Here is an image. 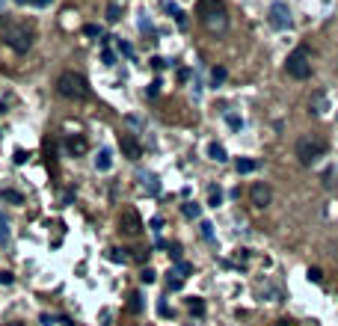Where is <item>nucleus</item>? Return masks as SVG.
I'll return each instance as SVG.
<instances>
[{
    "label": "nucleus",
    "mask_w": 338,
    "mask_h": 326,
    "mask_svg": "<svg viewBox=\"0 0 338 326\" xmlns=\"http://www.w3.org/2000/svg\"><path fill=\"white\" fill-rule=\"evenodd\" d=\"M199 21L211 36H220V33L229 30V12L220 0H199Z\"/></svg>",
    "instance_id": "f257e3e1"
},
{
    "label": "nucleus",
    "mask_w": 338,
    "mask_h": 326,
    "mask_svg": "<svg viewBox=\"0 0 338 326\" xmlns=\"http://www.w3.org/2000/svg\"><path fill=\"white\" fill-rule=\"evenodd\" d=\"M57 92L68 101H83V98H89V83H86V77L83 74H77V71H63L60 77H57Z\"/></svg>",
    "instance_id": "f03ea898"
},
{
    "label": "nucleus",
    "mask_w": 338,
    "mask_h": 326,
    "mask_svg": "<svg viewBox=\"0 0 338 326\" xmlns=\"http://www.w3.org/2000/svg\"><path fill=\"white\" fill-rule=\"evenodd\" d=\"M3 42H6L15 54H27L30 45H33V30H30L27 24L9 21V24H3Z\"/></svg>",
    "instance_id": "7ed1b4c3"
},
{
    "label": "nucleus",
    "mask_w": 338,
    "mask_h": 326,
    "mask_svg": "<svg viewBox=\"0 0 338 326\" xmlns=\"http://www.w3.org/2000/svg\"><path fill=\"white\" fill-rule=\"evenodd\" d=\"M297 160L303 163V166H311V163H317L323 154H326V142L320 139V136H314V133H308V136H300L297 139Z\"/></svg>",
    "instance_id": "20e7f679"
},
{
    "label": "nucleus",
    "mask_w": 338,
    "mask_h": 326,
    "mask_svg": "<svg viewBox=\"0 0 338 326\" xmlns=\"http://www.w3.org/2000/svg\"><path fill=\"white\" fill-rule=\"evenodd\" d=\"M285 71H288L294 80H305V77L311 74V54H308V48H305V45L294 48V51L288 54V60H285Z\"/></svg>",
    "instance_id": "39448f33"
},
{
    "label": "nucleus",
    "mask_w": 338,
    "mask_h": 326,
    "mask_svg": "<svg viewBox=\"0 0 338 326\" xmlns=\"http://www.w3.org/2000/svg\"><path fill=\"white\" fill-rule=\"evenodd\" d=\"M119 231L128 234V237H136V234L142 231V217L136 214V208H125V211L119 214Z\"/></svg>",
    "instance_id": "423d86ee"
},
{
    "label": "nucleus",
    "mask_w": 338,
    "mask_h": 326,
    "mask_svg": "<svg viewBox=\"0 0 338 326\" xmlns=\"http://www.w3.org/2000/svg\"><path fill=\"white\" fill-rule=\"evenodd\" d=\"M270 24L276 30H291V24H294V18H291V9H288V3H282V0H276L270 6Z\"/></svg>",
    "instance_id": "0eeeda50"
},
{
    "label": "nucleus",
    "mask_w": 338,
    "mask_h": 326,
    "mask_svg": "<svg viewBox=\"0 0 338 326\" xmlns=\"http://www.w3.org/2000/svg\"><path fill=\"white\" fill-rule=\"evenodd\" d=\"M119 148H122V154H125L128 160H139V157H142V142L136 139L134 133H122V136H119Z\"/></svg>",
    "instance_id": "6e6552de"
},
{
    "label": "nucleus",
    "mask_w": 338,
    "mask_h": 326,
    "mask_svg": "<svg viewBox=\"0 0 338 326\" xmlns=\"http://www.w3.org/2000/svg\"><path fill=\"white\" fill-rule=\"evenodd\" d=\"M249 199H252V205H255V208H267V205H270V199H273V190L264 184V181H255V184H252V190H249Z\"/></svg>",
    "instance_id": "1a4fd4ad"
},
{
    "label": "nucleus",
    "mask_w": 338,
    "mask_h": 326,
    "mask_svg": "<svg viewBox=\"0 0 338 326\" xmlns=\"http://www.w3.org/2000/svg\"><path fill=\"white\" fill-rule=\"evenodd\" d=\"M66 148L68 154H74V157H80V154H86V148H89V142H86V136H80V133H71L66 139Z\"/></svg>",
    "instance_id": "9d476101"
},
{
    "label": "nucleus",
    "mask_w": 338,
    "mask_h": 326,
    "mask_svg": "<svg viewBox=\"0 0 338 326\" xmlns=\"http://www.w3.org/2000/svg\"><path fill=\"white\" fill-rule=\"evenodd\" d=\"M110 166H113V151L110 148H101L98 157H95V169L98 172H110Z\"/></svg>",
    "instance_id": "9b49d317"
},
{
    "label": "nucleus",
    "mask_w": 338,
    "mask_h": 326,
    "mask_svg": "<svg viewBox=\"0 0 338 326\" xmlns=\"http://www.w3.org/2000/svg\"><path fill=\"white\" fill-rule=\"evenodd\" d=\"M235 169H237V175H249V172H255V169H258V163L252 160V157H237Z\"/></svg>",
    "instance_id": "f8f14e48"
},
{
    "label": "nucleus",
    "mask_w": 338,
    "mask_h": 326,
    "mask_svg": "<svg viewBox=\"0 0 338 326\" xmlns=\"http://www.w3.org/2000/svg\"><path fill=\"white\" fill-rule=\"evenodd\" d=\"M208 157H211V160H217V163L229 160V154H226V148H223L220 142H211V145H208Z\"/></svg>",
    "instance_id": "ddd939ff"
},
{
    "label": "nucleus",
    "mask_w": 338,
    "mask_h": 326,
    "mask_svg": "<svg viewBox=\"0 0 338 326\" xmlns=\"http://www.w3.org/2000/svg\"><path fill=\"white\" fill-rule=\"evenodd\" d=\"M142 190H145L148 196L160 193V181H157V175H142Z\"/></svg>",
    "instance_id": "4468645a"
},
{
    "label": "nucleus",
    "mask_w": 338,
    "mask_h": 326,
    "mask_svg": "<svg viewBox=\"0 0 338 326\" xmlns=\"http://www.w3.org/2000/svg\"><path fill=\"white\" fill-rule=\"evenodd\" d=\"M187 308H190L193 317H205V299L202 296H190V299H187Z\"/></svg>",
    "instance_id": "2eb2a0df"
},
{
    "label": "nucleus",
    "mask_w": 338,
    "mask_h": 326,
    "mask_svg": "<svg viewBox=\"0 0 338 326\" xmlns=\"http://www.w3.org/2000/svg\"><path fill=\"white\" fill-rule=\"evenodd\" d=\"M311 110H314L317 116H323V113L329 110V104H326V95H323V92H314V98H311Z\"/></svg>",
    "instance_id": "dca6fc26"
},
{
    "label": "nucleus",
    "mask_w": 338,
    "mask_h": 326,
    "mask_svg": "<svg viewBox=\"0 0 338 326\" xmlns=\"http://www.w3.org/2000/svg\"><path fill=\"white\" fill-rule=\"evenodd\" d=\"M0 199L3 202H12V205H24V196L18 193V190H12V187H3L0 190Z\"/></svg>",
    "instance_id": "f3484780"
},
{
    "label": "nucleus",
    "mask_w": 338,
    "mask_h": 326,
    "mask_svg": "<svg viewBox=\"0 0 338 326\" xmlns=\"http://www.w3.org/2000/svg\"><path fill=\"white\" fill-rule=\"evenodd\" d=\"M107 258L113 261V264H128L131 255H128V249H110V252H107Z\"/></svg>",
    "instance_id": "a211bd4d"
},
{
    "label": "nucleus",
    "mask_w": 338,
    "mask_h": 326,
    "mask_svg": "<svg viewBox=\"0 0 338 326\" xmlns=\"http://www.w3.org/2000/svg\"><path fill=\"white\" fill-rule=\"evenodd\" d=\"M9 240H12V231H9V223H6V217L0 214V246H9Z\"/></svg>",
    "instance_id": "6ab92c4d"
},
{
    "label": "nucleus",
    "mask_w": 338,
    "mask_h": 326,
    "mask_svg": "<svg viewBox=\"0 0 338 326\" xmlns=\"http://www.w3.org/2000/svg\"><path fill=\"white\" fill-rule=\"evenodd\" d=\"M184 288V279L178 276V273H172L169 270V276H166V291H181Z\"/></svg>",
    "instance_id": "aec40b11"
},
{
    "label": "nucleus",
    "mask_w": 338,
    "mask_h": 326,
    "mask_svg": "<svg viewBox=\"0 0 338 326\" xmlns=\"http://www.w3.org/2000/svg\"><path fill=\"white\" fill-rule=\"evenodd\" d=\"M181 214H184V217H190V220H199L202 208H199L196 202H187V205H181Z\"/></svg>",
    "instance_id": "412c9836"
},
{
    "label": "nucleus",
    "mask_w": 338,
    "mask_h": 326,
    "mask_svg": "<svg viewBox=\"0 0 338 326\" xmlns=\"http://www.w3.org/2000/svg\"><path fill=\"white\" fill-rule=\"evenodd\" d=\"M166 12L172 15V18H175V21H178V27H187V15H184V12H181L178 6H172V3H166Z\"/></svg>",
    "instance_id": "4be33fe9"
},
{
    "label": "nucleus",
    "mask_w": 338,
    "mask_h": 326,
    "mask_svg": "<svg viewBox=\"0 0 338 326\" xmlns=\"http://www.w3.org/2000/svg\"><path fill=\"white\" fill-rule=\"evenodd\" d=\"M208 205H211V208H220V205H223V190H220V187H211V190H208Z\"/></svg>",
    "instance_id": "5701e85b"
},
{
    "label": "nucleus",
    "mask_w": 338,
    "mask_h": 326,
    "mask_svg": "<svg viewBox=\"0 0 338 326\" xmlns=\"http://www.w3.org/2000/svg\"><path fill=\"white\" fill-rule=\"evenodd\" d=\"M119 18H122V6H119V3L113 0V3L107 6V21H110V24H116Z\"/></svg>",
    "instance_id": "b1692460"
},
{
    "label": "nucleus",
    "mask_w": 338,
    "mask_h": 326,
    "mask_svg": "<svg viewBox=\"0 0 338 326\" xmlns=\"http://www.w3.org/2000/svg\"><path fill=\"white\" fill-rule=\"evenodd\" d=\"M172 273H178V276H181V279H187V276H190V273H193V264H187V261H178V264H175V267H172Z\"/></svg>",
    "instance_id": "393cba45"
},
{
    "label": "nucleus",
    "mask_w": 338,
    "mask_h": 326,
    "mask_svg": "<svg viewBox=\"0 0 338 326\" xmlns=\"http://www.w3.org/2000/svg\"><path fill=\"white\" fill-rule=\"evenodd\" d=\"M128 311H134V314L142 311V293H131V299H128Z\"/></svg>",
    "instance_id": "a878e982"
},
{
    "label": "nucleus",
    "mask_w": 338,
    "mask_h": 326,
    "mask_svg": "<svg viewBox=\"0 0 338 326\" xmlns=\"http://www.w3.org/2000/svg\"><path fill=\"white\" fill-rule=\"evenodd\" d=\"M223 80H226V68H223V65H217V68L211 71V86H220Z\"/></svg>",
    "instance_id": "bb28decb"
},
{
    "label": "nucleus",
    "mask_w": 338,
    "mask_h": 326,
    "mask_svg": "<svg viewBox=\"0 0 338 326\" xmlns=\"http://www.w3.org/2000/svg\"><path fill=\"white\" fill-rule=\"evenodd\" d=\"M226 122H229V128H232V130L243 128V119H240V116H235V113H226Z\"/></svg>",
    "instance_id": "cd10ccee"
},
{
    "label": "nucleus",
    "mask_w": 338,
    "mask_h": 326,
    "mask_svg": "<svg viewBox=\"0 0 338 326\" xmlns=\"http://www.w3.org/2000/svg\"><path fill=\"white\" fill-rule=\"evenodd\" d=\"M139 279H142V282H145V285H151V282H154V279H157V273H154V270H151V267H142V273H139Z\"/></svg>",
    "instance_id": "c85d7f7f"
},
{
    "label": "nucleus",
    "mask_w": 338,
    "mask_h": 326,
    "mask_svg": "<svg viewBox=\"0 0 338 326\" xmlns=\"http://www.w3.org/2000/svg\"><path fill=\"white\" fill-rule=\"evenodd\" d=\"M101 60H104V65H116V54H113L110 48H104V51H101Z\"/></svg>",
    "instance_id": "c756f323"
},
{
    "label": "nucleus",
    "mask_w": 338,
    "mask_h": 326,
    "mask_svg": "<svg viewBox=\"0 0 338 326\" xmlns=\"http://www.w3.org/2000/svg\"><path fill=\"white\" fill-rule=\"evenodd\" d=\"M169 258L175 261V264L181 261V246H178V243H169Z\"/></svg>",
    "instance_id": "7c9ffc66"
},
{
    "label": "nucleus",
    "mask_w": 338,
    "mask_h": 326,
    "mask_svg": "<svg viewBox=\"0 0 338 326\" xmlns=\"http://www.w3.org/2000/svg\"><path fill=\"white\" fill-rule=\"evenodd\" d=\"M119 54H122V57H134V48H131L128 42H122V39H119Z\"/></svg>",
    "instance_id": "2f4dec72"
},
{
    "label": "nucleus",
    "mask_w": 338,
    "mask_h": 326,
    "mask_svg": "<svg viewBox=\"0 0 338 326\" xmlns=\"http://www.w3.org/2000/svg\"><path fill=\"white\" fill-rule=\"evenodd\" d=\"M308 279H311V282H323V273H320V267H308Z\"/></svg>",
    "instance_id": "473e14b6"
},
{
    "label": "nucleus",
    "mask_w": 338,
    "mask_h": 326,
    "mask_svg": "<svg viewBox=\"0 0 338 326\" xmlns=\"http://www.w3.org/2000/svg\"><path fill=\"white\" fill-rule=\"evenodd\" d=\"M157 92H160V80H154V83H148V89H145V95H148V98H157Z\"/></svg>",
    "instance_id": "72a5a7b5"
},
{
    "label": "nucleus",
    "mask_w": 338,
    "mask_h": 326,
    "mask_svg": "<svg viewBox=\"0 0 338 326\" xmlns=\"http://www.w3.org/2000/svg\"><path fill=\"white\" fill-rule=\"evenodd\" d=\"M199 228H202V237H205V240H214V226H211V223H202Z\"/></svg>",
    "instance_id": "f704fd0d"
},
{
    "label": "nucleus",
    "mask_w": 338,
    "mask_h": 326,
    "mask_svg": "<svg viewBox=\"0 0 338 326\" xmlns=\"http://www.w3.org/2000/svg\"><path fill=\"white\" fill-rule=\"evenodd\" d=\"M12 282H15V276L9 270H0V285H12Z\"/></svg>",
    "instance_id": "c9c22d12"
},
{
    "label": "nucleus",
    "mask_w": 338,
    "mask_h": 326,
    "mask_svg": "<svg viewBox=\"0 0 338 326\" xmlns=\"http://www.w3.org/2000/svg\"><path fill=\"white\" fill-rule=\"evenodd\" d=\"M166 60H163V57H151V68H157V71H163V68H166Z\"/></svg>",
    "instance_id": "e433bc0d"
},
{
    "label": "nucleus",
    "mask_w": 338,
    "mask_h": 326,
    "mask_svg": "<svg viewBox=\"0 0 338 326\" xmlns=\"http://www.w3.org/2000/svg\"><path fill=\"white\" fill-rule=\"evenodd\" d=\"M27 157H30V154H27V151H24V148H18V151H15V157H12V160L18 163V166H21V163H27Z\"/></svg>",
    "instance_id": "4c0bfd02"
},
{
    "label": "nucleus",
    "mask_w": 338,
    "mask_h": 326,
    "mask_svg": "<svg viewBox=\"0 0 338 326\" xmlns=\"http://www.w3.org/2000/svg\"><path fill=\"white\" fill-rule=\"evenodd\" d=\"M83 33H86V36H101V27H98V24H86Z\"/></svg>",
    "instance_id": "58836bf2"
},
{
    "label": "nucleus",
    "mask_w": 338,
    "mask_h": 326,
    "mask_svg": "<svg viewBox=\"0 0 338 326\" xmlns=\"http://www.w3.org/2000/svg\"><path fill=\"white\" fill-rule=\"evenodd\" d=\"M160 228H163V220H160V217H154V220H151V231H154V234H160Z\"/></svg>",
    "instance_id": "ea45409f"
},
{
    "label": "nucleus",
    "mask_w": 338,
    "mask_h": 326,
    "mask_svg": "<svg viewBox=\"0 0 338 326\" xmlns=\"http://www.w3.org/2000/svg\"><path fill=\"white\" fill-rule=\"evenodd\" d=\"M139 27H142V30H151V21H148V18L142 15V18H139Z\"/></svg>",
    "instance_id": "a19ab883"
},
{
    "label": "nucleus",
    "mask_w": 338,
    "mask_h": 326,
    "mask_svg": "<svg viewBox=\"0 0 338 326\" xmlns=\"http://www.w3.org/2000/svg\"><path fill=\"white\" fill-rule=\"evenodd\" d=\"M157 311H160V317H166V314H169V308H166V302H157Z\"/></svg>",
    "instance_id": "79ce46f5"
},
{
    "label": "nucleus",
    "mask_w": 338,
    "mask_h": 326,
    "mask_svg": "<svg viewBox=\"0 0 338 326\" xmlns=\"http://www.w3.org/2000/svg\"><path fill=\"white\" fill-rule=\"evenodd\" d=\"M51 0H33V6H48Z\"/></svg>",
    "instance_id": "37998d69"
},
{
    "label": "nucleus",
    "mask_w": 338,
    "mask_h": 326,
    "mask_svg": "<svg viewBox=\"0 0 338 326\" xmlns=\"http://www.w3.org/2000/svg\"><path fill=\"white\" fill-rule=\"evenodd\" d=\"M276 326H291V320H279Z\"/></svg>",
    "instance_id": "c03bdc74"
},
{
    "label": "nucleus",
    "mask_w": 338,
    "mask_h": 326,
    "mask_svg": "<svg viewBox=\"0 0 338 326\" xmlns=\"http://www.w3.org/2000/svg\"><path fill=\"white\" fill-rule=\"evenodd\" d=\"M15 3H33V0H15Z\"/></svg>",
    "instance_id": "a18cd8bd"
},
{
    "label": "nucleus",
    "mask_w": 338,
    "mask_h": 326,
    "mask_svg": "<svg viewBox=\"0 0 338 326\" xmlns=\"http://www.w3.org/2000/svg\"><path fill=\"white\" fill-rule=\"evenodd\" d=\"M6 326H24V323H6Z\"/></svg>",
    "instance_id": "49530a36"
},
{
    "label": "nucleus",
    "mask_w": 338,
    "mask_h": 326,
    "mask_svg": "<svg viewBox=\"0 0 338 326\" xmlns=\"http://www.w3.org/2000/svg\"><path fill=\"white\" fill-rule=\"evenodd\" d=\"M116 3H119V0H116Z\"/></svg>",
    "instance_id": "de8ad7c7"
}]
</instances>
